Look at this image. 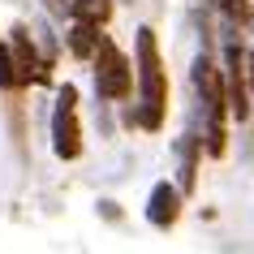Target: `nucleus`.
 <instances>
[{
    "label": "nucleus",
    "mask_w": 254,
    "mask_h": 254,
    "mask_svg": "<svg viewBox=\"0 0 254 254\" xmlns=\"http://www.w3.org/2000/svg\"><path fill=\"white\" fill-rule=\"evenodd\" d=\"M138 78H142V112H138V121L147 129H160L164 125V104H168V82H164L160 48H155L151 26L138 30Z\"/></svg>",
    "instance_id": "nucleus-1"
},
{
    "label": "nucleus",
    "mask_w": 254,
    "mask_h": 254,
    "mask_svg": "<svg viewBox=\"0 0 254 254\" xmlns=\"http://www.w3.org/2000/svg\"><path fill=\"white\" fill-rule=\"evenodd\" d=\"M194 86H198L202 121H207V151L220 155L224 151V78H220V69L207 56L194 61Z\"/></svg>",
    "instance_id": "nucleus-2"
},
{
    "label": "nucleus",
    "mask_w": 254,
    "mask_h": 254,
    "mask_svg": "<svg viewBox=\"0 0 254 254\" xmlns=\"http://www.w3.org/2000/svg\"><path fill=\"white\" fill-rule=\"evenodd\" d=\"M95 86H99L104 99H125L129 86H134L129 61L112 39H99V48H95Z\"/></svg>",
    "instance_id": "nucleus-3"
},
{
    "label": "nucleus",
    "mask_w": 254,
    "mask_h": 254,
    "mask_svg": "<svg viewBox=\"0 0 254 254\" xmlns=\"http://www.w3.org/2000/svg\"><path fill=\"white\" fill-rule=\"evenodd\" d=\"M73 104H78V91H73V86H61L56 117H52V147H56L61 160H78V151H82V134H78V121H73Z\"/></svg>",
    "instance_id": "nucleus-4"
},
{
    "label": "nucleus",
    "mask_w": 254,
    "mask_h": 254,
    "mask_svg": "<svg viewBox=\"0 0 254 254\" xmlns=\"http://www.w3.org/2000/svg\"><path fill=\"white\" fill-rule=\"evenodd\" d=\"M13 65H17V82L48 78V73H43V61L35 56V48H30V35H26V30H13Z\"/></svg>",
    "instance_id": "nucleus-5"
},
{
    "label": "nucleus",
    "mask_w": 254,
    "mask_h": 254,
    "mask_svg": "<svg viewBox=\"0 0 254 254\" xmlns=\"http://www.w3.org/2000/svg\"><path fill=\"white\" fill-rule=\"evenodd\" d=\"M177 202H181V198H177V190L160 181V186L151 190V202H147V215H151V224L168 228V224L177 220Z\"/></svg>",
    "instance_id": "nucleus-6"
},
{
    "label": "nucleus",
    "mask_w": 254,
    "mask_h": 254,
    "mask_svg": "<svg viewBox=\"0 0 254 254\" xmlns=\"http://www.w3.org/2000/svg\"><path fill=\"white\" fill-rule=\"evenodd\" d=\"M228 78H233V112L246 117L250 112V95H246V73H241V52L228 48Z\"/></svg>",
    "instance_id": "nucleus-7"
},
{
    "label": "nucleus",
    "mask_w": 254,
    "mask_h": 254,
    "mask_svg": "<svg viewBox=\"0 0 254 254\" xmlns=\"http://www.w3.org/2000/svg\"><path fill=\"white\" fill-rule=\"evenodd\" d=\"M99 26L95 22H78V26L69 30V48H73V56H95V48H99Z\"/></svg>",
    "instance_id": "nucleus-8"
},
{
    "label": "nucleus",
    "mask_w": 254,
    "mask_h": 254,
    "mask_svg": "<svg viewBox=\"0 0 254 254\" xmlns=\"http://www.w3.org/2000/svg\"><path fill=\"white\" fill-rule=\"evenodd\" d=\"M78 22H95V26H104L108 17H112V0H73L69 4Z\"/></svg>",
    "instance_id": "nucleus-9"
},
{
    "label": "nucleus",
    "mask_w": 254,
    "mask_h": 254,
    "mask_svg": "<svg viewBox=\"0 0 254 254\" xmlns=\"http://www.w3.org/2000/svg\"><path fill=\"white\" fill-rule=\"evenodd\" d=\"M0 86H4V91H13V86H22V82H17V65H13V52H9L4 43H0Z\"/></svg>",
    "instance_id": "nucleus-10"
},
{
    "label": "nucleus",
    "mask_w": 254,
    "mask_h": 254,
    "mask_svg": "<svg viewBox=\"0 0 254 254\" xmlns=\"http://www.w3.org/2000/svg\"><path fill=\"white\" fill-rule=\"evenodd\" d=\"M250 22H254V9H250Z\"/></svg>",
    "instance_id": "nucleus-11"
}]
</instances>
